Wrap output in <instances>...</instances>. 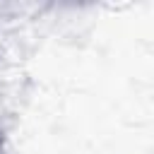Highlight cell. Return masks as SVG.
<instances>
[{
    "label": "cell",
    "instance_id": "6da1fadb",
    "mask_svg": "<svg viewBox=\"0 0 154 154\" xmlns=\"http://www.w3.org/2000/svg\"><path fill=\"white\" fill-rule=\"evenodd\" d=\"M36 89L34 75L24 60L0 55V125L17 120Z\"/></svg>",
    "mask_w": 154,
    "mask_h": 154
},
{
    "label": "cell",
    "instance_id": "7a4b0ae2",
    "mask_svg": "<svg viewBox=\"0 0 154 154\" xmlns=\"http://www.w3.org/2000/svg\"><path fill=\"white\" fill-rule=\"evenodd\" d=\"M0 154H12V152H10V140H7L5 125H0Z\"/></svg>",
    "mask_w": 154,
    "mask_h": 154
}]
</instances>
